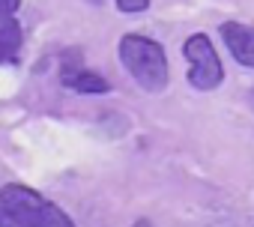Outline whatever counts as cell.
Instances as JSON below:
<instances>
[{"label":"cell","mask_w":254,"mask_h":227,"mask_svg":"<svg viewBox=\"0 0 254 227\" xmlns=\"http://www.w3.org/2000/svg\"><path fill=\"white\" fill-rule=\"evenodd\" d=\"M90 3H105V0H90Z\"/></svg>","instance_id":"obj_11"},{"label":"cell","mask_w":254,"mask_h":227,"mask_svg":"<svg viewBox=\"0 0 254 227\" xmlns=\"http://www.w3.org/2000/svg\"><path fill=\"white\" fill-rule=\"evenodd\" d=\"M21 6V0H0V9H3V12H15Z\"/></svg>","instance_id":"obj_8"},{"label":"cell","mask_w":254,"mask_h":227,"mask_svg":"<svg viewBox=\"0 0 254 227\" xmlns=\"http://www.w3.org/2000/svg\"><path fill=\"white\" fill-rule=\"evenodd\" d=\"M135 227H150V224H147V221H138V224H135Z\"/></svg>","instance_id":"obj_9"},{"label":"cell","mask_w":254,"mask_h":227,"mask_svg":"<svg viewBox=\"0 0 254 227\" xmlns=\"http://www.w3.org/2000/svg\"><path fill=\"white\" fill-rule=\"evenodd\" d=\"M21 48V27L15 21V12L0 9V63L15 60Z\"/></svg>","instance_id":"obj_6"},{"label":"cell","mask_w":254,"mask_h":227,"mask_svg":"<svg viewBox=\"0 0 254 227\" xmlns=\"http://www.w3.org/2000/svg\"><path fill=\"white\" fill-rule=\"evenodd\" d=\"M251 108H254V90H251Z\"/></svg>","instance_id":"obj_10"},{"label":"cell","mask_w":254,"mask_h":227,"mask_svg":"<svg viewBox=\"0 0 254 227\" xmlns=\"http://www.w3.org/2000/svg\"><path fill=\"white\" fill-rule=\"evenodd\" d=\"M221 39L236 57V63L254 69V27L239 24V21H224L221 24Z\"/></svg>","instance_id":"obj_5"},{"label":"cell","mask_w":254,"mask_h":227,"mask_svg":"<svg viewBox=\"0 0 254 227\" xmlns=\"http://www.w3.org/2000/svg\"><path fill=\"white\" fill-rule=\"evenodd\" d=\"M120 60L144 90L150 93H159L168 87V57H165V48L147 36H138V33H129L120 39Z\"/></svg>","instance_id":"obj_2"},{"label":"cell","mask_w":254,"mask_h":227,"mask_svg":"<svg viewBox=\"0 0 254 227\" xmlns=\"http://www.w3.org/2000/svg\"><path fill=\"white\" fill-rule=\"evenodd\" d=\"M60 81H63V87H69V90H75V93H108V90H111V84H108L102 75H96V72H90V69L84 66L78 48L63 51Z\"/></svg>","instance_id":"obj_4"},{"label":"cell","mask_w":254,"mask_h":227,"mask_svg":"<svg viewBox=\"0 0 254 227\" xmlns=\"http://www.w3.org/2000/svg\"><path fill=\"white\" fill-rule=\"evenodd\" d=\"M183 51H186V60H189V84L194 90H215L224 81L221 60H218V54H215L206 33L189 36Z\"/></svg>","instance_id":"obj_3"},{"label":"cell","mask_w":254,"mask_h":227,"mask_svg":"<svg viewBox=\"0 0 254 227\" xmlns=\"http://www.w3.org/2000/svg\"><path fill=\"white\" fill-rule=\"evenodd\" d=\"M117 6L123 12H144L150 6V0H117Z\"/></svg>","instance_id":"obj_7"},{"label":"cell","mask_w":254,"mask_h":227,"mask_svg":"<svg viewBox=\"0 0 254 227\" xmlns=\"http://www.w3.org/2000/svg\"><path fill=\"white\" fill-rule=\"evenodd\" d=\"M0 227H75L72 218L39 191L9 182L0 188Z\"/></svg>","instance_id":"obj_1"}]
</instances>
